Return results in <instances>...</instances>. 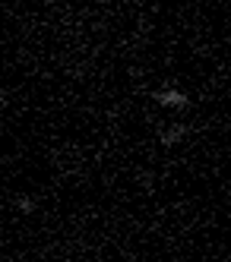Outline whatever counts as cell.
Returning a JSON list of instances; mask_svg holds the SVG:
<instances>
[{"instance_id":"obj_3","label":"cell","mask_w":231,"mask_h":262,"mask_svg":"<svg viewBox=\"0 0 231 262\" xmlns=\"http://www.w3.org/2000/svg\"><path fill=\"white\" fill-rule=\"evenodd\" d=\"M19 209H23V212H32V199H19Z\"/></svg>"},{"instance_id":"obj_2","label":"cell","mask_w":231,"mask_h":262,"mask_svg":"<svg viewBox=\"0 0 231 262\" xmlns=\"http://www.w3.org/2000/svg\"><path fill=\"white\" fill-rule=\"evenodd\" d=\"M187 133H190V126H184V123L171 126V129H165V133H162V145H175V142H181Z\"/></svg>"},{"instance_id":"obj_1","label":"cell","mask_w":231,"mask_h":262,"mask_svg":"<svg viewBox=\"0 0 231 262\" xmlns=\"http://www.w3.org/2000/svg\"><path fill=\"white\" fill-rule=\"evenodd\" d=\"M152 98H156L162 107H175V111L190 107V95H184L178 89H159V92H152Z\"/></svg>"}]
</instances>
